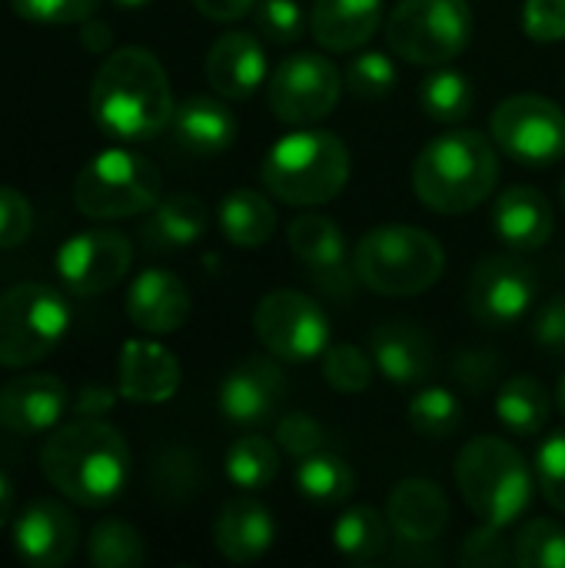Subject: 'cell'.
<instances>
[{
  "mask_svg": "<svg viewBox=\"0 0 565 568\" xmlns=\"http://www.w3.org/2000/svg\"><path fill=\"white\" fill-rule=\"evenodd\" d=\"M176 100L170 77L157 53L143 47L113 50L90 83L93 123L123 143H140L163 133L173 120Z\"/></svg>",
  "mask_w": 565,
  "mask_h": 568,
  "instance_id": "cell-1",
  "label": "cell"
},
{
  "mask_svg": "<svg viewBox=\"0 0 565 568\" xmlns=\"http://www.w3.org/2000/svg\"><path fill=\"white\" fill-rule=\"evenodd\" d=\"M40 473L70 503L97 509L123 493L130 479V446L110 423L77 416L50 429L40 449Z\"/></svg>",
  "mask_w": 565,
  "mask_h": 568,
  "instance_id": "cell-2",
  "label": "cell"
},
{
  "mask_svg": "<svg viewBox=\"0 0 565 568\" xmlns=\"http://www.w3.org/2000/svg\"><path fill=\"white\" fill-rule=\"evenodd\" d=\"M500 183L496 146L476 130H446L433 136L413 163L416 200L443 216L473 213Z\"/></svg>",
  "mask_w": 565,
  "mask_h": 568,
  "instance_id": "cell-3",
  "label": "cell"
},
{
  "mask_svg": "<svg viewBox=\"0 0 565 568\" xmlns=\"http://www.w3.org/2000/svg\"><path fill=\"white\" fill-rule=\"evenodd\" d=\"M353 156L350 146L316 126H296L293 133L280 136L263 156V186L286 206H323L343 193L350 183Z\"/></svg>",
  "mask_w": 565,
  "mask_h": 568,
  "instance_id": "cell-4",
  "label": "cell"
},
{
  "mask_svg": "<svg viewBox=\"0 0 565 568\" xmlns=\"http://www.w3.org/2000/svg\"><path fill=\"white\" fill-rule=\"evenodd\" d=\"M463 503L480 523L509 529L529 513L536 493V473L516 446L500 436L470 439L453 466Z\"/></svg>",
  "mask_w": 565,
  "mask_h": 568,
  "instance_id": "cell-5",
  "label": "cell"
},
{
  "mask_svg": "<svg viewBox=\"0 0 565 568\" xmlns=\"http://www.w3.org/2000/svg\"><path fill=\"white\" fill-rule=\"evenodd\" d=\"M443 243L406 223L373 226L353 250L356 280L380 296H420L443 280Z\"/></svg>",
  "mask_w": 565,
  "mask_h": 568,
  "instance_id": "cell-6",
  "label": "cell"
},
{
  "mask_svg": "<svg viewBox=\"0 0 565 568\" xmlns=\"http://www.w3.org/2000/svg\"><path fill=\"white\" fill-rule=\"evenodd\" d=\"M160 193L163 176L157 163L123 146L90 156L73 180V203L90 220H123L150 213Z\"/></svg>",
  "mask_w": 565,
  "mask_h": 568,
  "instance_id": "cell-7",
  "label": "cell"
},
{
  "mask_svg": "<svg viewBox=\"0 0 565 568\" xmlns=\"http://www.w3.org/2000/svg\"><path fill=\"white\" fill-rule=\"evenodd\" d=\"M473 40L470 0H400L386 17L393 57L416 67L456 60Z\"/></svg>",
  "mask_w": 565,
  "mask_h": 568,
  "instance_id": "cell-8",
  "label": "cell"
},
{
  "mask_svg": "<svg viewBox=\"0 0 565 568\" xmlns=\"http://www.w3.org/2000/svg\"><path fill=\"white\" fill-rule=\"evenodd\" d=\"M70 329V306L47 283H17L0 293V366L23 369L57 349Z\"/></svg>",
  "mask_w": 565,
  "mask_h": 568,
  "instance_id": "cell-9",
  "label": "cell"
},
{
  "mask_svg": "<svg viewBox=\"0 0 565 568\" xmlns=\"http://www.w3.org/2000/svg\"><path fill=\"white\" fill-rule=\"evenodd\" d=\"M253 333L280 363H313L330 349L326 310L296 290H273L256 303Z\"/></svg>",
  "mask_w": 565,
  "mask_h": 568,
  "instance_id": "cell-10",
  "label": "cell"
},
{
  "mask_svg": "<svg viewBox=\"0 0 565 568\" xmlns=\"http://www.w3.org/2000/svg\"><path fill=\"white\" fill-rule=\"evenodd\" d=\"M493 143L523 166H556L565 160V113L549 97L513 93L490 116Z\"/></svg>",
  "mask_w": 565,
  "mask_h": 568,
  "instance_id": "cell-11",
  "label": "cell"
},
{
  "mask_svg": "<svg viewBox=\"0 0 565 568\" xmlns=\"http://www.w3.org/2000/svg\"><path fill=\"white\" fill-rule=\"evenodd\" d=\"M343 87L346 80L330 57L303 50L280 60L263 90L276 120L290 126H310L336 110Z\"/></svg>",
  "mask_w": 565,
  "mask_h": 568,
  "instance_id": "cell-12",
  "label": "cell"
},
{
  "mask_svg": "<svg viewBox=\"0 0 565 568\" xmlns=\"http://www.w3.org/2000/svg\"><path fill=\"white\" fill-rule=\"evenodd\" d=\"M539 296V280L529 263L509 253H493L486 256L470 280L466 300L470 313L486 323V326H513L519 323Z\"/></svg>",
  "mask_w": 565,
  "mask_h": 568,
  "instance_id": "cell-13",
  "label": "cell"
},
{
  "mask_svg": "<svg viewBox=\"0 0 565 568\" xmlns=\"http://www.w3.org/2000/svg\"><path fill=\"white\" fill-rule=\"evenodd\" d=\"M133 263V246L120 230H83L57 253V276L73 296H100L113 290Z\"/></svg>",
  "mask_w": 565,
  "mask_h": 568,
  "instance_id": "cell-14",
  "label": "cell"
},
{
  "mask_svg": "<svg viewBox=\"0 0 565 568\" xmlns=\"http://www.w3.org/2000/svg\"><path fill=\"white\" fill-rule=\"evenodd\" d=\"M286 243L323 293L346 296L353 293V283H360L356 273H350L346 236L336 220L323 213H303L286 226Z\"/></svg>",
  "mask_w": 565,
  "mask_h": 568,
  "instance_id": "cell-15",
  "label": "cell"
},
{
  "mask_svg": "<svg viewBox=\"0 0 565 568\" xmlns=\"http://www.w3.org/2000/svg\"><path fill=\"white\" fill-rule=\"evenodd\" d=\"M286 399V376L276 356H250L220 383V413L236 426H260L280 413Z\"/></svg>",
  "mask_w": 565,
  "mask_h": 568,
  "instance_id": "cell-16",
  "label": "cell"
},
{
  "mask_svg": "<svg viewBox=\"0 0 565 568\" xmlns=\"http://www.w3.org/2000/svg\"><path fill=\"white\" fill-rule=\"evenodd\" d=\"M80 526L63 503L37 499L13 523V552L33 568L67 566L77 552Z\"/></svg>",
  "mask_w": 565,
  "mask_h": 568,
  "instance_id": "cell-17",
  "label": "cell"
},
{
  "mask_svg": "<svg viewBox=\"0 0 565 568\" xmlns=\"http://www.w3.org/2000/svg\"><path fill=\"white\" fill-rule=\"evenodd\" d=\"M206 83L223 100H250L270 80L263 37L246 30L220 33L206 50Z\"/></svg>",
  "mask_w": 565,
  "mask_h": 568,
  "instance_id": "cell-18",
  "label": "cell"
},
{
  "mask_svg": "<svg viewBox=\"0 0 565 568\" xmlns=\"http://www.w3.org/2000/svg\"><path fill=\"white\" fill-rule=\"evenodd\" d=\"M70 403L67 386L50 373L17 376L0 386V426L13 436H40L57 429Z\"/></svg>",
  "mask_w": 565,
  "mask_h": 568,
  "instance_id": "cell-19",
  "label": "cell"
},
{
  "mask_svg": "<svg viewBox=\"0 0 565 568\" xmlns=\"http://www.w3.org/2000/svg\"><path fill=\"white\" fill-rule=\"evenodd\" d=\"M183 379L180 359L157 339H127L117 363V389L130 403L160 406L176 396Z\"/></svg>",
  "mask_w": 565,
  "mask_h": 568,
  "instance_id": "cell-20",
  "label": "cell"
},
{
  "mask_svg": "<svg viewBox=\"0 0 565 568\" xmlns=\"http://www.w3.org/2000/svg\"><path fill=\"white\" fill-rule=\"evenodd\" d=\"M190 290L170 270H143L127 290V316L147 336H170L190 320Z\"/></svg>",
  "mask_w": 565,
  "mask_h": 568,
  "instance_id": "cell-21",
  "label": "cell"
},
{
  "mask_svg": "<svg viewBox=\"0 0 565 568\" xmlns=\"http://www.w3.org/2000/svg\"><path fill=\"white\" fill-rule=\"evenodd\" d=\"M370 356L376 363V373L396 389L420 386L433 373V343L410 320L380 323L370 336Z\"/></svg>",
  "mask_w": 565,
  "mask_h": 568,
  "instance_id": "cell-22",
  "label": "cell"
},
{
  "mask_svg": "<svg viewBox=\"0 0 565 568\" xmlns=\"http://www.w3.org/2000/svg\"><path fill=\"white\" fill-rule=\"evenodd\" d=\"M493 230L500 243L513 253H536L553 240L556 213L543 190L536 186H509L493 203Z\"/></svg>",
  "mask_w": 565,
  "mask_h": 568,
  "instance_id": "cell-23",
  "label": "cell"
},
{
  "mask_svg": "<svg viewBox=\"0 0 565 568\" xmlns=\"http://www.w3.org/2000/svg\"><path fill=\"white\" fill-rule=\"evenodd\" d=\"M390 529L406 546H430L450 526V499L430 479H403L386 503Z\"/></svg>",
  "mask_w": 565,
  "mask_h": 568,
  "instance_id": "cell-24",
  "label": "cell"
},
{
  "mask_svg": "<svg viewBox=\"0 0 565 568\" xmlns=\"http://www.w3.org/2000/svg\"><path fill=\"white\" fill-rule=\"evenodd\" d=\"M273 542H276V519L263 503L250 496L230 499L213 523V546L233 566L263 559L273 549Z\"/></svg>",
  "mask_w": 565,
  "mask_h": 568,
  "instance_id": "cell-25",
  "label": "cell"
},
{
  "mask_svg": "<svg viewBox=\"0 0 565 568\" xmlns=\"http://www.w3.org/2000/svg\"><path fill=\"white\" fill-rule=\"evenodd\" d=\"M383 23V0H313L310 33L330 53L366 47Z\"/></svg>",
  "mask_w": 565,
  "mask_h": 568,
  "instance_id": "cell-26",
  "label": "cell"
},
{
  "mask_svg": "<svg viewBox=\"0 0 565 568\" xmlns=\"http://www.w3.org/2000/svg\"><path fill=\"white\" fill-rule=\"evenodd\" d=\"M170 126H173L176 143L200 156L226 153L240 133V123H236L233 110L223 103V97H206V93L180 100Z\"/></svg>",
  "mask_w": 565,
  "mask_h": 568,
  "instance_id": "cell-27",
  "label": "cell"
},
{
  "mask_svg": "<svg viewBox=\"0 0 565 568\" xmlns=\"http://www.w3.org/2000/svg\"><path fill=\"white\" fill-rule=\"evenodd\" d=\"M210 226L206 203L193 193H170L160 196L143 223V240L153 253H176L193 246Z\"/></svg>",
  "mask_w": 565,
  "mask_h": 568,
  "instance_id": "cell-28",
  "label": "cell"
},
{
  "mask_svg": "<svg viewBox=\"0 0 565 568\" xmlns=\"http://www.w3.org/2000/svg\"><path fill=\"white\" fill-rule=\"evenodd\" d=\"M223 236L240 250H260L276 233V210L260 190H230L216 206Z\"/></svg>",
  "mask_w": 565,
  "mask_h": 568,
  "instance_id": "cell-29",
  "label": "cell"
},
{
  "mask_svg": "<svg viewBox=\"0 0 565 568\" xmlns=\"http://www.w3.org/2000/svg\"><path fill=\"white\" fill-rule=\"evenodd\" d=\"M553 399L536 376H513L496 393V419L513 436H539L549 423Z\"/></svg>",
  "mask_w": 565,
  "mask_h": 568,
  "instance_id": "cell-30",
  "label": "cell"
},
{
  "mask_svg": "<svg viewBox=\"0 0 565 568\" xmlns=\"http://www.w3.org/2000/svg\"><path fill=\"white\" fill-rule=\"evenodd\" d=\"M390 519L373 506H350L333 523V546L350 562H373L390 546Z\"/></svg>",
  "mask_w": 565,
  "mask_h": 568,
  "instance_id": "cell-31",
  "label": "cell"
},
{
  "mask_svg": "<svg viewBox=\"0 0 565 568\" xmlns=\"http://www.w3.org/2000/svg\"><path fill=\"white\" fill-rule=\"evenodd\" d=\"M420 106L433 123H463L476 106V90L463 70L440 63L420 83Z\"/></svg>",
  "mask_w": 565,
  "mask_h": 568,
  "instance_id": "cell-32",
  "label": "cell"
},
{
  "mask_svg": "<svg viewBox=\"0 0 565 568\" xmlns=\"http://www.w3.org/2000/svg\"><path fill=\"white\" fill-rule=\"evenodd\" d=\"M293 483L300 489V496H306L310 503H320V506H336V503H346L353 496V486H356V476L350 469V463L336 453H313V456H303L293 469Z\"/></svg>",
  "mask_w": 565,
  "mask_h": 568,
  "instance_id": "cell-33",
  "label": "cell"
},
{
  "mask_svg": "<svg viewBox=\"0 0 565 568\" xmlns=\"http://www.w3.org/2000/svg\"><path fill=\"white\" fill-rule=\"evenodd\" d=\"M226 479L243 493H260L280 476V446L263 436H240L223 459Z\"/></svg>",
  "mask_w": 565,
  "mask_h": 568,
  "instance_id": "cell-34",
  "label": "cell"
},
{
  "mask_svg": "<svg viewBox=\"0 0 565 568\" xmlns=\"http://www.w3.org/2000/svg\"><path fill=\"white\" fill-rule=\"evenodd\" d=\"M87 562L97 568H137L147 562L143 536L123 519H103L87 536Z\"/></svg>",
  "mask_w": 565,
  "mask_h": 568,
  "instance_id": "cell-35",
  "label": "cell"
},
{
  "mask_svg": "<svg viewBox=\"0 0 565 568\" xmlns=\"http://www.w3.org/2000/svg\"><path fill=\"white\" fill-rule=\"evenodd\" d=\"M513 566L519 568H565V526L536 516L513 539Z\"/></svg>",
  "mask_w": 565,
  "mask_h": 568,
  "instance_id": "cell-36",
  "label": "cell"
},
{
  "mask_svg": "<svg viewBox=\"0 0 565 568\" xmlns=\"http://www.w3.org/2000/svg\"><path fill=\"white\" fill-rule=\"evenodd\" d=\"M410 426L423 439H446L460 429L463 423V406L460 396L446 386H423L410 399Z\"/></svg>",
  "mask_w": 565,
  "mask_h": 568,
  "instance_id": "cell-37",
  "label": "cell"
},
{
  "mask_svg": "<svg viewBox=\"0 0 565 568\" xmlns=\"http://www.w3.org/2000/svg\"><path fill=\"white\" fill-rule=\"evenodd\" d=\"M323 383L340 393V396H360L373 386V376H376V363L366 349L360 346H330L323 353Z\"/></svg>",
  "mask_w": 565,
  "mask_h": 568,
  "instance_id": "cell-38",
  "label": "cell"
},
{
  "mask_svg": "<svg viewBox=\"0 0 565 568\" xmlns=\"http://www.w3.org/2000/svg\"><path fill=\"white\" fill-rule=\"evenodd\" d=\"M346 90L360 100H383L393 93L400 73L390 53L383 50H363L350 60V67L343 70Z\"/></svg>",
  "mask_w": 565,
  "mask_h": 568,
  "instance_id": "cell-39",
  "label": "cell"
},
{
  "mask_svg": "<svg viewBox=\"0 0 565 568\" xmlns=\"http://www.w3.org/2000/svg\"><path fill=\"white\" fill-rule=\"evenodd\" d=\"M536 489L539 496L556 509L565 513V429L546 436L536 449Z\"/></svg>",
  "mask_w": 565,
  "mask_h": 568,
  "instance_id": "cell-40",
  "label": "cell"
},
{
  "mask_svg": "<svg viewBox=\"0 0 565 568\" xmlns=\"http://www.w3.org/2000/svg\"><path fill=\"white\" fill-rule=\"evenodd\" d=\"M273 439L280 446V453L293 456V459H303V456H313L326 446V433L323 426L310 416V413H286L276 419V429H273Z\"/></svg>",
  "mask_w": 565,
  "mask_h": 568,
  "instance_id": "cell-41",
  "label": "cell"
},
{
  "mask_svg": "<svg viewBox=\"0 0 565 568\" xmlns=\"http://www.w3.org/2000/svg\"><path fill=\"white\" fill-rule=\"evenodd\" d=\"M253 13L256 33L270 43H293L303 33V7L296 0H260Z\"/></svg>",
  "mask_w": 565,
  "mask_h": 568,
  "instance_id": "cell-42",
  "label": "cell"
},
{
  "mask_svg": "<svg viewBox=\"0 0 565 568\" xmlns=\"http://www.w3.org/2000/svg\"><path fill=\"white\" fill-rule=\"evenodd\" d=\"M460 562L473 568H503L513 562V546L503 536V526L493 523H480V529H473L463 542Z\"/></svg>",
  "mask_w": 565,
  "mask_h": 568,
  "instance_id": "cell-43",
  "label": "cell"
},
{
  "mask_svg": "<svg viewBox=\"0 0 565 568\" xmlns=\"http://www.w3.org/2000/svg\"><path fill=\"white\" fill-rule=\"evenodd\" d=\"M13 13L33 23H53V27H67V23H83L97 13L100 0H10Z\"/></svg>",
  "mask_w": 565,
  "mask_h": 568,
  "instance_id": "cell-44",
  "label": "cell"
},
{
  "mask_svg": "<svg viewBox=\"0 0 565 568\" xmlns=\"http://www.w3.org/2000/svg\"><path fill=\"white\" fill-rule=\"evenodd\" d=\"M523 33L533 43H563L565 0H526L523 3Z\"/></svg>",
  "mask_w": 565,
  "mask_h": 568,
  "instance_id": "cell-45",
  "label": "cell"
},
{
  "mask_svg": "<svg viewBox=\"0 0 565 568\" xmlns=\"http://www.w3.org/2000/svg\"><path fill=\"white\" fill-rule=\"evenodd\" d=\"M30 230H33L30 200L13 186H0V250L20 246L30 236Z\"/></svg>",
  "mask_w": 565,
  "mask_h": 568,
  "instance_id": "cell-46",
  "label": "cell"
},
{
  "mask_svg": "<svg viewBox=\"0 0 565 568\" xmlns=\"http://www.w3.org/2000/svg\"><path fill=\"white\" fill-rule=\"evenodd\" d=\"M533 339L549 349V353H563L565 356V293H556L549 303H543L533 316Z\"/></svg>",
  "mask_w": 565,
  "mask_h": 568,
  "instance_id": "cell-47",
  "label": "cell"
},
{
  "mask_svg": "<svg viewBox=\"0 0 565 568\" xmlns=\"http://www.w3.org/2000/svg\"><path fill=\"white\" fill-rule=\"evenodd\" d=\"M453 373L460 376L463 386L486 389L496 376V359H493V353H466V356H460V363H453Z\"/></svg>",
  "mask_w": 565,
  "mask_h": 568,
  "instance_id": "cell-48",
  "label": "cell"
},
{
  "mask_svg": "<svg viewBox=\"0 0 565 568\" xmlns=\"http://www.w3.org/2000/svg\"><path fill=\"white\" fill-rule=\"evenodd\" d=\"M120 393V389H117ZM117 393L110 386H100V383H90L77 393L73 399V413L77 416H87V419H103L113 406H117Z\"/></svg>",
  "mask_w": 565,
  "mask_h": 568,
  "instance_id": "cell-49",
  "label": "cell"
},
{
  "mask_svg": "<svg viewBox=\"0 0 565 568\" xmlns=\"http://www.w3.org/2000/svg\"><path fill=\"white\" fill-rule=\"evenodd\" d=\"M206 20H216V23H233V20H243L260 0H190Z\"/></svg>",
  "mask_w": 565,
  "mask_h": 568,
  "instance_id": "cell-50",
  "label": "cell"
},
{
  "mask_svg": "<svg viewBox=\"0 0 565 568\" xmlns=\"http://www.w3.org/2000/svg\"><path fill=\"white\" fill-rule=\"evenodd\" d=\"M80 40H83V47H87L90 53H103V50H110V43H113V30H110V23L90 17V20H83Z\"/></svg>",
  "mask_w": 565,
  "mask_h": 568,
  "instance_id": "cell-51",
  "label": "cell"
},
{
  "mask_svg": "<svg viewBox=\"0 0 565 568\" xmlns=\"http://www.w3.org/2000/svg\"><path fill=\"white\" fill-rule=\"evenodd\" d=\"M13 516V483L7 479V473H0V529L10 523Z\"/></svg>",
  "mask_w": 565,
  "mask_h": 568,
  "instance_id": "cell-52",
  "label": "cell"
},
{
  "mask_svg": "<svg viewBox=\"0 0 565 568\" xmlns=\"http://www.w3.org/2000/svg\"><path fill=\"white\" fill-rule=\"evenodd\" d=\"M117 7H123V10H140V7H147V3H153V0H113Z\"/></svg>",
  "mask_w": 565,
  "mask_h": 568,
  "instance_id": "cell-53",
  "label": "cell"
},
{
  "mask_svg": "<svg viewBox=\"0 0 565 568\" xmlns=\"http://www.w3.org/2000/svg\"><path fill=\"white\" fill-rule=\"evenodd\" d=\"M556 403H559V409H563L565 416V373L559 376V386H556Z\"/></svg>",
  "mask_w": 565,
  "mask_h": 568,
  "instance_id": "cell-54",
  "label": "cell"
},
{
  "mask_svg": "<svg viewBox=\"0 0 565 568\" xmlns=\"http://www.w3.org/2000/svg\"><path fill=\"white\" fill-rule=\"evenodd\" d=\"M559 196H563V210H565V176H563V183H559Z\"/></svg>",
  "mask_w": 565,
  "mask_h": 568,
  "instance_id": "cell-55",
  "label": "cell"
}]
</instances>
